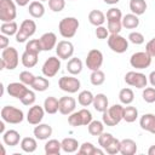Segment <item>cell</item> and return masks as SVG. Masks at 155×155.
Returning <instances> with one entry per match:
<instances>
[{
    "mask_svg": "<svg viewBox=\"0 0 155 155\" xmlns=\"http://www.w3.org/2000/svg\"><path fill=\"white\" fill-rule=\"evenodd\" d=\"M102 121L107 126H116L124 120V107L121 104H114L102 113Z\"/></svg>",
    "mask_w": 155,
    "mask_h": 155,
    "instance_id": "cell-1",
    "label": "cell"
},
{
    "mask_svg": "<svg viewBox=\"0 0 155 155\" xmlns=\"http://www.w3.org/2000/svg\"><path fill=\"white\" fill-rule=\"evenodd\" d=\"M79 25H80V23L75 17H65L59 21L58 30H59V34L64 39H71L76 34Z\"/></svg>",
    "mask_w": 155,
    "mask_h": 155,
    "instance_id": "cell-2",
    "label": "cell"
},
{
    "mask_svg": "<svg viewBox=\"0 0 155 155\" xmlns=\"http://www.w3.org/2000/svg\"><path fill=\"white\" fill-rule=\"evenodd\" d=\"M19 62V56L18 52L15 47H6L1 52V69H8L13 70L17 68Z\"/></svg>",
    "mask_w": 155,
    "mask_h": 155,
    "instance_id": "cell-3",
    "label": "cell"
},
{
    "mask_svg": "<svg viewBox=\"0 0 155 155\" xmlns=\"http://www.w3.org/2000/svg\"><path fill=\"white\" fill-rule=\"evenodd\" d=\"M1 119L7 122V124H12V125H17L21 124L24 119V114L21 109L12 107V105H5L1 109Z\"/></svg>",
    "mask_w": 155,
    "mask_h": 155,
    "instance_id": "cell-4",
    "label": "cell"
},
{
    "mask_svg": "<svg viewBox=\"0 0 155 155\" xmlns=\"http://www.w3.org/2000/svg\"><path fill=\"white\" fill-rule=\"evenodd\" d=\"M36 31V23L33 19H24L19 29L16 34V41L17 42H25L30 36H33Z\"/></svg>",
    "mask_w": 155,
    "mask_h": 155,
    "instance_id": "cell-5",
    "label": "cell"
},
{
    "mask_svg": "<svg viewBox=\"0 0 155 155\" xmlns=\"http://www.w3.org/2000/svg\"><path fill=\"white\" fill-rule=\"evenodd\" d=\"M17 16L16 5L12 0H0V21L12 22Z\"/></svg>",
    "mask_w": 155,
    "mask_h": 155,
    "instance_id": "cell-6",
    "label": "cell"
},
{
    "mask_svg": "<svg viewBox=\"0 0 155 155\" xmlns=\"http://www.w3.org/2000/svg\"><path fill=\"white\" fill-rule=\"evenodd\" d=\"M108 46L113 52L124 53L128 50V40L120 34H110L108 38Z\"/></svg>",
    "mask_w": 155,
    "mask_h": 155,
    "instance_id": "cell-7",
    "label": "cell"
},
{
    "mask_svg": "<svg viewBox=\"0 0 155 155\" xmlns=\"http://www.w3.org/2000/svg\"><path fill=\"white\" fill-rule=\"evenodd\" d=\"M130 64L136 69H145L151 64V56L145 52H136L130 58Z\"/></svg>",
    "mask_w": 155,
    "mask_h": 155,
    "instance_id": "cell-8",
    "label": "cell"
},
{
    "mask_svg": "<svg viewBox=\"0 0 155 155\" xmlns=\"http://www.w3.org/2000/svg\"><path fill=\"white\" fill-rule=\"evenodd\" d=\"M59 69H61V58L51 56L45 61V63L41 68V71H42L44 76L53 78L59 71Z\"/></svg>",
    "mask_w": 155,
    "mask_h": 155,
    "instance_id": "cell-9",
    "label": "cell"
},
{
    "mask_svg": "<svg viewBox=\"0 0 155 155\" xmlns=\"http://www.w3.org/2000/svg\"><path fill=\"white\" fill-rule=\"evenodd\" d=\"M125 82L130 86H133L136 88H144L147 87L148 79L143 73L139 71H128L125 75Z\"/></svg>",
    "mask_w": 155,
    "mask_h": 155,
    "instance_id": "cell-10",
    "label": "cell"
},
{
    "mask_svg": "<svg viewBox=\"0 0 155 155\" xmlns=\"http://www.w3.org/2000/svg\"><path fill=\"white\" fill-rule=\"evenodd\" d=\"M58 86L62 91L68 93H76L80 90V80L74 76H62L58 80Z\"/></svg>",
    "mask_w": 155,
    "mask_h": 155,
    "instance_id": "cell-11",
    "label": "cell"
},
{
    "mask_svg": "<svg viewBox=\"0 0 155 155\" xmlns=\"http://www.w3.org/2000/svg\"><path fill=\"white\" fill-rule=\"evenodd\" d=\"M86 67L90 70H98L102 64H103V53L97 50V48H92L88 51L87 57H86Z\"/></svg>",
    "mask_w": 155,
    "mask_h": 155,
    "instance_id": "cell-12",
    "label": "cell"
},
{
    "mask_svg": "<svg viewBox=\"0 0 155 155\" xmlns=\"http://www.w3.org/2000/svg\"><path fill=\"white\" fill-rule=\"evenodd\" d=\"M74 53V45L69 40H62L58 41L56 46V54L61 59H68L71 58Z\"/></svg>",
    "mask_w": 155,
    "mask_h": 155,
    "instance_id": "cell-13",
    "label": "cell"
},
{
    "mask_svg": "<svg viewBox=\"0 0 155 155\" xmlns=\"http://www.w3.org/2000/svg\"><path fill=\"white\" fill-rule=\"evenodd\" d=\"M76 107V101L73 97L64 96L58 99V111L63 115H70Z\"/></svg>",
    "mask_w": 155,
    "mask_h": 155,
    "instance_id": "cell-14",
    "label": "cell"
},
{
    "mask_svg": "<svg viewBox=\"0 0 155 155\" xmlns=\"http://www.w3.org/2000/svg\"><path fill=\"white\" fill-rule=\"evenodd\" d=\"M45 109L44 107H40V105H33L29 108L28 110V114H27V121L30 124V125H39L42 119H44V114H45Z\"/></svg>",
    "mask_w": 155,
    "mask_h": 155,
    "instance_id": "cell-15",
    "label": "cell"
},
{
    "mask_svg": "<svg viewBox=\"0 0 155 155\" xmlns=\"http://www.w3.org/2000/svg\"><path fill=\"white\" fill-rule=\"evenodd\" d=\"M28 90L29 88L23 82H11L7 85V93L11 97H15L19 101L24 97V94L28 92Z\"/></svg>",
    "mask_w": 155,
    "mask_h": 155,
    "instance_id": "cell-16",
    "label": "cell"
},
{
    "mask_svg": "<svg viewBox=\"0 0 155 155\" xmlns=\"http://www.w3.org/2000/svg\"><path fill=\"white\" fill-rule=\"evenodd\" d=\"M39 40H40L42 51H51L52 48H54L57 46V36L52 31L42 34Z\"/></svg>",
    "mask_w": 155,
    "mask_h": 155,
    "instance_id": "cell-17",
    "label": "cell"
},
{
    "mask_svg": "<svg viewBox=\"0 0 155 155\" xmlns=\"http://www.w3.org/2000/svg\"><path fill=\"white\" fill-rule=\"evenodd\" d=\"M34 136L39 140H46L52 136V127L47 124H39L33 131Z\"/></svg>",
    "mask_w": 155,
    "mask_h": 155,
    "instance_id": "cell-18",
    "label": "cell"
},
{
    "mask_svg": "<svg viewBox=\"0 0 155 155\" xmlns=\"http://www.w3.org/2000/svg\"><path fill=\"white\" fill-rule=\"evenodd\" d=\"M21 140V134L16 130H7L2 133V142L8 147H16Z\"/></svg>",
    "mask_w": 155,
    "mask_h": 155,
    "instance_id": "cell-19",
    "label": "cell"
},
{
    "mask_svg": "<svg viewBox=\"0 0 155 155\" xmlns=\"http://www.w3.org/2000/svg\"><path fill=\"white\" fill-rule=\"evenodd\" d=\"M137 153V143L133 139L125 138L120 144V154L122 155H134Z\"/></svg>",
    "mask_w": 155,
    "mask_h": 155,
    "instance_id": "cell-20",
    "label": "cell"
},
{
    "mask_svg": "<svg viewBox=\"0 0 155 155\" xmlns=\"http://www.w3.org/2000/svg\"><path fill=\"white\" fill-rule=\"evenodd\" d=\"M139 126L142 130L153 133L155 130V115L154 114H144L143 116H140Z\"/></svg>",
    "mask_w": 155,
    "mask_h": 155,
    "instance_id": "cell-21",
    "label": "cell"
},
{
    "mask_svg": "<svg viewBox=\"0 0 155 155\" xmlns=\"http://www.w3.org/2000/svg\"><path fill=\"white\" fill-rule=\"evenodd\" d=\"M108 104H109V101H108V98H107V96L104 93H98V94L94 96L92 105H93L96 111H99V113L105 111L109 108Z\"/></svg>",
    "mask_w": 155,
    "mask_h": 155,
    "instance_id": "cell-22",
    "label": "cell"
},
{
    "mask_svg": "<svg viewBox=\"0 0 155 155\" xmlns=\"http://www.w3.org/2000/svg\"><path fill=\"white\" fill-rule=\"evenodd\" d=\"M28 12H29V15H30L33 18H41V17L45 15V6H44L42 2L39 1V0L31 1V2L29 4Z\"/></svg>",
    "mask_w": 155,
    "mask_h": 155,
    "instance_id": "cell-23",
    "label": "cell"
},
{
    "mask_svg": "<svg viewBox=\"0 0 155 155\" xmlns=\"http://www.w3.org/2000/svg\"><path fill=\"white\" fill-rule=\"evenodd\" d=\"M88 21L94 27L103 25V23L105 22V15L101 10H92L88 13Z\"/></svg>",
    "mask_w": 155,
    "mask_h": 155,
    "instance_id": "cell-24",
    "label": "cell"
},
{
    "mask_svg": "<svg viewBox=\"0 0 155 155\" xmlns=\"http://www.w3.org/2000/svg\"><path fill=\"white\" fill-rule=\"evenodd\" d=\"M121 23H122V27H125L126 29H136L139 25V18L134 13H128L122 16Z\"/></svg>",
    "mask_w": 155,
    "mask_h": 155,
    "instance_id": "cell-25",
    "label": "cell"
},
{
    "mask_svg": "<svg viewBox=\"0 0 155 155\" xmlns=\"http://www.w3.org/2000/svg\"><path fill=\"white\" fill-rule=\"evenodd\" d=\"M39 54L38 53H33V52H29V51H24L22 57H21V61H22V64L25 67V68H33L38 63V58Z\"/></svg>",
    "mask_w": 155,
    "mask_h": 155,
    "instance_id": "cell-26",
    "label": "cell"
},
{
    "mask_svg": "<svg viewBox=\"0 0 155 155\" xmlns=\"http://www.w3.org/2000/svg\"><path fill=\"white\" fill-rule=\"evenodd\" d=\"M67 70L69 74L71 75H78L81 73L82 70V62L80 58H76V57H73L68 61L67 63Z\"/></svg>",
    "mask_w": 155,
    "mask_h": 155,
    "instance_id": "cell-27",
    "label": "cell"
},
{
    "mask_svg": "<svg viewBox=\"0 0 155 155\" xmlns=\"http://www.w3.org/2000/svg\"><path fill=\"white\" fill-rule=\"evenodd\" d=\"M61 143H62V150L64 153H75L80 147L79 142L71 137H67V138L62 139Z\"/></svg>",
    "mask_w": 155,
    "mask_h": 155,
    "instance_id": "cell-28",
    "label": "cell"
},
{
    "mask_svg": "<svg viewBox=\"0 0 155 155\" xmlns=\"http://www.w3.org/2000/svg\"><path fill=\"white\" fill-rule=\"evenodd\" d=\"M62 150V143L57 139H50L45 144V154L46 155H57Z\"/></svg>",
    "mask_w": 155,
    "mask_h": 155,
    "instance_id": "cell-29",
    "label": "cell"
},
{
    "mask_svg": "<svg viewBox=\"0 0 155 155\" xmlns=\"http://www.w3.org/2000/svg\"><path fill=\"white\" fill-rule=\"evenodd\" d=\"M21 149L25 153H34L38 148V143H36V139L33 138V137H24L22 138L21 143Z\"/></svg>",
    "mask_w": 155,
    "mask_h": 155,
    "instance_id": "cell-30",
    "label": "cell"
},
{
    "mask_svg": "<svg viewBox=\"0 0 155 155\" xmlns=\"http://www.w3.org/2000/svg\"><path fill=\"white\" fill-rule=\"evenodd\" d=\"M0 31H1V34L7 35V36L16 35L17 31H18V24L15 21H12V22H2V24L0 25Z\"/></svg>",
    "mask_w": 155,
    "mask_h": 155,
    "instance_id": "cell-31",
    "label": "cell"
},
{
    "mask_svg": "<svg viewBox=\"0 0 155 155\" xmlns=\"http://www.w3.org/2000/svg\"><path fill=\"white\" fill-rule=\"evenodd\" d=\"M130 10L132 13L140 16L147 10V2L145 0H130Z\"/></svg>",
    "mask_w": 155,
    "mask_h": 155,
    "instance_id": "cell-32",
    "label": "cell"
},
{
    "mask_svg": "<svg viewBox=\"0 0 155 155\" xmlns=\"http://www.w3.org/2000/svg\"><path fill=\"white\" fill-rule=\"evenodd\" d=\"M50 86V81L46 79V76H35L34 82L31 84V88L34 91H39V92H44Z\"/></svg>",
    "mask_w": 155,
    "mask_h": 155,
    "instance_id": "cell-33",
    "label": "cell"
},
{
    "mask_svg": "<svg viewBox=\"0 0 155 155\" xmlns=\"http://www.w3.org/2000/svg\"><path fill=\"white\" fill-rule=\"evenodd\" d=\"M44 109L47 114H56L58 111V99L56 97H47L44 102Z\"/></svg>",
    "mask_w": 155,
    "mask_h": 155,
    "instance_id": "cell-34",
    "label": "cell"
},
{
    "mask_svg": "<svg viewBox=\"0 0 155 155\" xmlns=\"http://www.w3.org/2000/svg\"><path fill=\"white\" fill-rule=\"evenodd\" d=\"M119 99H120V102H121L122 104L128 105V104H131V103L133 102V99H134V93H133V91H132L131 88L125 87V88H122V90L119 92Z\"/></svg>",
    "mask_w": 155,
    "mask_h": 155,
    "instance_id": "cell-35",
    "label": "cell"
},
{
    "mask_svg": "<svg viewBox=\"0 0 155 155\" xmlns=\"http://www.w3.org/2000/svg\"><path fill=\"white\" fill-rule=\"evenodd\" d=\"M93 98H94V96L92 94V92L85 90V91H81V92L79 93V96H78V102H79V104L82 105V107H88V105H91V104L93 103Z\"/></svg>",
    "mask_w": 155,
    "mask_h": 155,
    "instance_id": "cell-36",
    "label": "cell"
},
{
    "mask_svg": "<svg viewBox=\"0 0 155 155\" xmlns=\"http://www.w3.org/2000/svg\"><path fill=\"white\" fill-rule=\"evenodd\" d=\"M138 117V110L136 107H132V105H127L124 108V120L126 122H134Z\"/></svg>",
    "mask_w": 155,
    "mask_h": 155,
    "instance_id": "cell-37",
    "label": "cell"
},
{
    "mask_svg": "<svg viewBox=\"0 0 155 155\" xmlns=\"http://www.w3.org/2000/svg\"><path fill=\"white\" fill-rule=\"evenodd\" d=\"M87 128H88V133H90L91 136H97V137H98L101 133H103L104 124H103V121L92 120V121L88 124Z\"/></svg>",
    "mask_w": 155,
    "mask_h": 155,
    "instance_id": "cell-38",
    "label": "cell"
},
{
    "mask_svg": "<svg viewBox=\"0 0 155 155\" xmlns=\"http://www.w3.org/2000/svg\"><path fill=\"white\" fill-rule=\"evenodd\" d=\"M90 80H91V84L93 86H101L102 84H104L105 81V74L98 69V70H93L91 73V76H90Z\"/></svg>",
    "mask_w": 155,
    "mask_h": 155,
    "instance_id": "cell-39",
    "label": "cell"
},
{
    "mask_svg": "<svg viewBox=\"0 0 155 155\" xmlns=\"http://www.w3.org/2000/svg\"><path fill=\"white\" fill-rule=\"evenodd\" d=\"M120 144H121V140H119L117 138L113 137V139L109 142V144L104 148L105 153L110 154V155H115L117 153H120Z\"/></svg>",
    "mask_w": 155,
    "mask_h": 155,
    "instance_id": "cell-40",
    "label": "cell"
},
{
    "mask_svg": "<svg viewBox=\"0 0 155 155\" xmlns=\"http://www.w3.org/2000/svg\"><path fill=\"white\" fill-rule=\"evenodd\" d=\"M25 51H29V52H33V53H40L42 51L41 48V44H40V40L39 39H33V40H29L25 45Z\"/></svg>",
    "mask_w": 155,
    "mask_h": 155,
    "instance_id": "cell-41",
    "label": "cell"
},
{
    "mask_svg": "<svg viewBox=\"0 0 155 155\" xmlns=\"http://www.w3.org/2000/svg\"><path fill=\"white\" fill-rule=\"evenodd\" d=\"M107 22L109 21H121L122 19V12L117 7H111L107 11Z\"/></svg>",
    "mask_w": 155,
    "mask_h": 155,
    "instance_id": "cell-42",
    "label": "cell"
},
{
    "mask_svg": "<svg viewBox=\"0 0 155 155\" xmlns=\"http://www.w3.org/2000/svg\"><path fill=\"white\" fill-rule=\"evenodd\" d=\"M68 122L70 126L73 127H78V126H84L82 124V117L80 111H73L69 116H68Z\"/></svg>",
    "mask_w": 155,
    "mask_h": 155,
    "instance_id": "cell-43",
    "label": "cell"
},
{
    "mask_svg": "<svg viewBox=\"0 0 155 155\" xmlns=\"http://www.w3.org/2000/svg\"><path fill=\"white\" fill-rule=\"evenodd\" d=\"M94 145L91 143V142H85L82 143L79 149H78V153L80 155H93V151H94Z\"/></svg>",
    "mask_w": 155,
    "mask_h": 155,
    "instance_id": "cell-44",
    "label": "cell"
},
{
    "mask_svg": "<svg viewBox=\"0 0 155 155\" xmlns=\"http://www.w3.org/2000/svg\"><path fill=\"white\" fill-rule=\"evenodd\" d=\"M34 80H35V75L31 74V73L28 71V70H24V71H22V73L19 74V81L23 82V84L27 85V86H31V84L34 82Z\"/></svg>",
    "mask_w": 155,
    "mask_h": 155,
    "instance_id": "cell-45",
    "label": "cell"
},
{
    "mask_svg": "<svg viewBox=\"0 0 155 155\" xmlns=\"http://www.w3.org/2000/svg\"><path fill=\"white\" fill-rule=\"evenodd\" d=\"M142 97L147 103H154L155 102V88L154 87H144Z\"/></svg>",
    "mask_w": 155,
    "mask_h": 155,
    "instance_id": "cell-46",
    "label": "cell"
},
{
    "mask_svg": "<svg viewBox=\"0 0 155 155\" xmlns=\"http://www.w3.org/2000/svg\"><path fill=\"white\" fill-rule=\"evenodd\" d=\"M48 7L53 12H61L65 7V0H48Z\"/></svg>",
    "mask_w": 155,
    "mask_h": 155,
    "instance_id": "cell-47",
    "label": "cell"
},
{
    "mask_svg": "<svg viewBox=\"0 0 155 155\" xmlns=\"http://www.w3.org/2000/svg\"><path fill=\"white\" fill-rule=\"evenodd\" d=\"M35 99H36V96H35L34 91L28 90V92L24 94V97L21 99V102H22V104H23V105L29 107V105H33V104L35 103Z\"/></svg>",
    "mask_w": 155,
    "mask_h": 155,
    "instance_id": "cell-48",
    "label": "cell"
},
{
    "mask_svg": "<svg viewBox=\"0 0 155 155\" xmlns=\"http://www.w3.org/2000/svg\"><path fill=\"white\" fill-rule=\"evenodd\" d=\"M122 23L121 21H109L108 22V30L110 34H119L121 31Z\"/></svg>",
    "mask_w": 155,
    "mask_h": 155,
    "instance_id": "cell-49",
    "label": "cell"
},
{
    "mask_svg": "<svg viewBox=\"0 0 155 155\" xmlns=\"http://www.w3.org/2000/svg\"><path fill=\"white\" fill-rule=\"evenodd\" d=\"M128 41H131L134 45H142L144 42V36L139 31H132L128 35Z\"/></svg>",
    "mask_w": 155,
    "mask_h": 155,
    "instance_id": "cell-50",
    "label": "cell"
},
{
    "mask_svg": "<svg viewBox=\"0 0 155 155\" xmlns=\"http://www.w3.org/2000/svg\"><path fill=\"white\" fill-rule=\"evenodd\" d=\"M113 134L111 133H108V132H103V133H101L99 136H98V144L104 149L108 144H109V142L113 139Z\"/></svg>",
    "mask_w": 155,
    "mask_h": 155,
    "instance_id": "cell-51",
    "label": "cell"
},
{
    "mask_svg": "<svg viewBox=\"0 0 155 155\" xmlns=\"http://www.w3.org/2000/svg\"><path fill=\"white\" fill-rule=\"evenodd\" d=\"M94 33H96V36H97L98 39H101V40L109 38V30H108V28H105V27H103V25L96 27V31H94Z\"/></svg>",
    "mask_w": 155,
    "mask_h": 155,
    "instance_id": "cell-52",
    "label": "cell"
},
{
    "mask_svg": "<svg viewBox=\"0 0 155 155\" xmlns=\"http://www.w3.org/2000/svg\"><path fill=\"white\" fill-rule=\"evenodd\" d=\"M80 111V114H81V117H82V124H84V126H88V124L92 121V114H91V111L88 110V109H81V110H79Z\"/></svg>",
    "mask_w": 155,
    "mask_h": 155,
    "instance_id": "cell-53",
    "label": "cell"
},
{
    "mask_svg": "<svg viewBox=\"0 0 155 155\" xmlns=\"http://www.w3.org/2000/svg\"><path fill=\"white\" fill-rule=\"evenodd\" d=\"M145 51L151 56L155 57V38H153L151 40H149L145 45Z\"/></svg>",
    "mask_w": 155,
    "mask_h": 155,
    "instance_id": "cell-54",
    "label": "cell"
},
{
    "mask_svg": "<svg viewBox=\"0 0 155 155\" xmlns=\"http://www.w3.org/2000/svg\"><path fill=\"white\" fill-rule=\"evenodd\" d=\"M6 47H8V38H7V35L1 34L0 35V48L4 50Z\"/></svg>",
    "mask_w": 155,
    "mask_h": 155,
    "instance_id": "cell-55",
    "label": "cell"
},
{
    "mask_svg": "<svg viewBox=\"0 0 155 155\" xmlns=\"http://www.w3.org/2000/svg\"><path fill=\"white\" fill-rule=\"evenodd\" d=\"M149 82L153 87H155V70L149 74Z\"/></svg>",
    "mask_w": 155,
    "mask_h": 155,
    "instance_id": "cell-56",
    "label": "cell"
},
{
    "mask_svg": "<svg viewBox=\"0 0 155 155\" xmlns=\"http://www.w3.org/2000/svg\"><path fill=\"white\" fill-rule=\"evenodd\" d=\"M29 1H30V0H15V2H16L18 6H22V7H23V6H27V5L29 4Z\"/></svg>",
    "mask_w": 155,
    "mask_h": 155,
    "instance_id": "cell-57",
    "label": "cell"
},
{
    "mask_svg": "<svg viewBox=\"0 0 155 155\" xmlns=\"http://www.w3.org/2000/svg\"><path fill=\"white\" fill-rule=\"evenodd\" d=\"M105 153V150H102V149H98V148H94V151H93V155H103Z\"/></svg>",
    "mask_w": 155,
    "mask_h": 155,
    "instance_id": "cell-58",
    "label": "cell"
},
{
    "mask_svg": "<svg viewBox=\"0 0 155 155\" xmlns=\"http://www.w3.org/2000/svg\"><path fill=\"white\" fill-rule=\"evenodd\" d=\"M148 154H149V155H155V145H151V147L148 149Z\"/></svg>",
    "mask_w": 155,
    "mask_h": 155,
    "instance_id": "cell-59",
    "label": "cell"
},
{
    "mask_svg": "<svg viewBox=\"0 0 155 155\" xmlns=\"http://www.w3.org/2000/svg\"><path fill=\"white\" fill-rule=\"evenodd\" d=\"M105 4H109V5H115V4H117L120 0H103Z\"/></svg>",
    "mask_w": 155,
    "mask_h": 155,
    "instance_id": "cell-60",
    "label": "cell"
},
{
    "mask_svg": "<svg viewBox=\"0 0 155 155\" xmlns=\"http://www.w3.org/2000/svg\"><path fill=\"white\" fill-rule=\"evenodd\" d=\"M4 122H5L4 120L0 122V132H1V133H4V132H5V124H4Z\"/></svg>",
    "mask_w": 155,
    "mask_h": 155,
    "instance_id": "cell-61",
    "label": "cell"
},
{
    "mask_svg": "<svg viewBox=\"0 0 155 155\" xmlns=\"http://www.w3.org/2000/svg\"><path fill=\"white\" fill-rule=\"evenodd\" d=\"M39 1H41V2H42V1H48V0H39Z\"/></svg>",
    "mask_w": 155,
    "mask_h": 155,
    "instance_id": "cell-62",
    "label": "cell"
},
{
    "mask_svg": "<svg viewBox=\"0 0 155 155\" xmlns=\"http://www.w3.org/2000/svg\"><path fill=\"white\" fill-rule=\"evenodd\" d=\"M153 133H154V134H155V130H154V132H153Z\"/></svg>",
    "mask_w": 155,
    "mask_h": 155,
    "instance_id": "cell-63",
    "label": "cell"
}]
</instances>
